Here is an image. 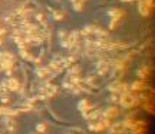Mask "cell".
<instances>
[{
	"mask_svg": "<svg viewBox=\"0 0 155 134\" xmlns=\"http://www.w3.org/2000/svg\"><path fill=\"white\" fill-rule=\"evenodd\" d=\"M118 114H119V110H118L116 107H114V106H111V107L105 109L104 114H102V117L108 118V120H112V118H116V117H118Z\"/></svg>",
	"mask_w": 155,
	"mask_h": 134,
	"instance_id": "cell-1",
	"label": "cell"
},
{
	"mask_svg": "<svg viewBox=\"0 0 155 134\" xmlns=\"http://www.w3.org/2000/svg\"><path fill=\"white\" fill-rule=\"evenodd\" d=\"M56 87L53 86V84H46L45 87H42V90H40V94H42V97H50V96H53L55 93H56Z\"/></svg>",
	"mask_w": 155,
	"mask_h": 134,
	"instance_id": "cell-2",
	"label": "cell"
},
{
	"mask_svg": "<svg viewBox=\"0 0 155 134\" xmlns=\"http://www.w3.org/2000/svg\"><path fill=\"white\" fill-rule=\"evenodd\" d=\"M36 74H37L42 80H50L53 76H55V73L50 70L49 67H48V69H39V70L36 71Z\"/></svg>",
	"mask_w": 155,
	"mask_h": 134,
	"instance_id": "cell-3",
	"label": "cell"
},
{
	"mask_svg": "<svg viewBox=\"0 0 155 134\" xmlns=\"http://www.w3.org/2000/svg\"><path fill=\"white\" fill-rule=\"evenodd\" d=\"M6 86L10 91H17L19 88H20V83H19V80L15 79V77H10V79L6 81Z\"/></svg>",
	"mask_w": 155,
	"mask_h": 134,
	"instance_id": "cell-4",
	"label": "cell"
},
{
	"mask_svg": "<svg viewBox=\"0 0 155 134\" xmlns=\"http://www.w3.org/2000/svg\"><path fill=\"white\" fill-rule=\"evenodd\" d=\"M7 62H15L13 54L7 51H0V63H7Z\"/></svg>",
	"mask_w": 155,
	"mask_h": 134,
	"instance_id": "cell-5",
	"label": "cell"
},
{
	"mask_svg": "<svg viewBox=\"0 0 155 134\" xmlns=\"http://www.w3.org/2000/svg\"><path fill=\"white\" fill-rule=\"evenodd\" d=\"M78 109H79V111H82V114L88 113V111L90 110L89 101H88V100H81V101H79V104H78Z\"/></svg>",
	"mask_w": 155,
	"mask_h": 134,
	"instance_id": "cell-6",
	"label": "cell"
},
{
	"mask_svg": "<svg viewBox=\"0 0 155 134\" xmlns=\"http://www.w3.org/2000/svg\"><path fill=\"white\" fill-rule=\"evenodd\" d=\"M20 56L26 59V60H33V56L30 53H27V50L26 49H20Z\"/></svg>",
	"mask_w": 155,
	"mask_h": 134,
	"instance_id": "cell-7",
	"label": "cell"
},
{
	"mask_svg": "<svg viewBox=\"0 0 155 134\" xmlns=\"http://www.w3.org/2000/svg\"><path fill=\"white\" fill-rule=\"evenodd\" d=\"M138 76L141 77V79H147V76H148V70H147V67L141 69V70L138 71Z\"/></svg>",
	"mask_w": 155,
	"mask_h": 134,
	"instance_id": "cell-8",
	"label": "cell"
},
{
	"mask_svg": "<svg viewBox=\"0 0 155 134\" xmlns=\"http://www.w3.org/2000/svg\"><path fill=\"white\" fill-rule=\"evenodd\" d=\"M7 93H9L7 86L4 83H1V86H0V94H7Z\"/></svg>",
	"mask_w": 155,
	"mask_h": 134,
	"instance_id": "cell-9",
	"label": "cell"
},
{
	"mask_svg": "<svg viewBox=\"0 0 155 134\" xmlns=\"http://www.w3.org/2000/svg\"><path fill=\"white\" fill-rule=\"evenodd\" d=\"M53 17H55L56 20H60V19L63 17V13H62L60 10H55V12H53Z\"/></svg>",
	"mask_w": 155,
	"mask_h": 134,
	"instance_id": "cell-10",
	"label": "cell"
},
{
	"mask_svg": "<svg viewBox=\"0 0 155 134\" xmlns=\"http://www.w3.org/2000/svg\"><path fill=\"white\" fill-rule=\"evenodd\" d=\"M36 131H37V133H45V131H46V126H45V124H37Z\"/></svg>",
	"mask_w": 155,
	"mask_h": 134,
	"instance_id": "cell-11",
	"label": "cell"
},
{
	"mask_svg": "<svg viewBox=\"0 0 155 134\" xmlns=\"http://www.w3.org/2000/svg\"><path fill=\"white\" fill-rule=\"evenodd\" d=\"M71 134H85V131H82L81 128H73L71 130Z\"/></svg>",
	"mask_w": 155,
	"mask_h": 134,
	"instance_id": "cell-12",
	"label": "cell"
},
{
	"mask_svg": "<svg viewBox=\"0 0 155 134\" xmlns=\"http://www.w3.org/2000/svg\"><path fill=\"white\" fill-rule=\"evenodd\" d=\"M36 19H37L39 22H42V23H45V16H43L42 13H37V14H36Z\"/></svg>",
	"mask_w": 155,
	"mask_h": 134,
	"instance_id": "cell-13",
	"label": "cell"
},
{
	"mask_svg": "<svg viewBox=\"0 0 155 134\" xmlns=\"http://www.w3.org/2000/svg\"><path fill=\"white\" fill-rule=\"evenodd\" d=\"M6 33H7V30H6V29H0V37H3Z\"/></svg>",
	"mask_w": 155,
	"mask_h": 134,
	"instance_id": "cell-14",
	"label": "cell"
},
{
	"mask_svg": "<svg viewBox=\"0 0 155 134\" xmlns=\"http://www.w3.org/2000/svg\"><path fill=\"white\" fill-rule=\"evenodd\" d=\"M1 103H9V97H1Z\"/></svg>",
	"mask_w": 155,
	"mask_h": 134,
	"instance_id": "cell-15",
	"label": "cell"
},
{
	"mask_svg": "<svg viewBox=\"0 0 155 134\" xmlns=\"http://www.w3.org/2000/svg\"><path fill=\"white\" fill-rule=\"evenodd\" d=\"M3 44V37H0V46Z\"/></svg>",
	"mask_w": 155,
	"mask_h": 134,
	"instance_id": "cell-16",
	"label": "cell"
},
{
	"mask_svg": "<svg viewBox=\"0 0 155 134\" xmlns=\"http://www.w3.org/2000/svg\"><path fill=\"white\" fill-rule=\"evenodd\" d=\"M3 70V66H1V63H0V71Z\"/></svg>",
	"mask_w": 155,
	"mask_h": 134,
	"instance_id": "cell-17",
	"label": "cell"
},
{
	"mask_svg": "<svg viewBox=\"0 0 155 134\" xmlns=\"http://www.w3.org/2000/svg\"><path fill=\"white\" fill-rule=\"evenodd\" d=\"M122 1H132V0H122Z\"/></svg>",
	"mask_w": 155,
	"mask_h": 134,
	"instance_id": "cell-18",
	"label": "cell"
},
{
	"mask_svg": "<svg viewBox=\"0 0 155 134\" xmlns=\"http://www.w3.org/2000/svg\"><path fill=\"white\" fill-rule=\"evenodd\" d=\"M75 1H78V0H72V3H75Z\"/></svg>",
	"mask_w": 155,
	"mask_h": 134,
	"instance_id": "cell-19",
	"label": "cell"
}]
</instances>
